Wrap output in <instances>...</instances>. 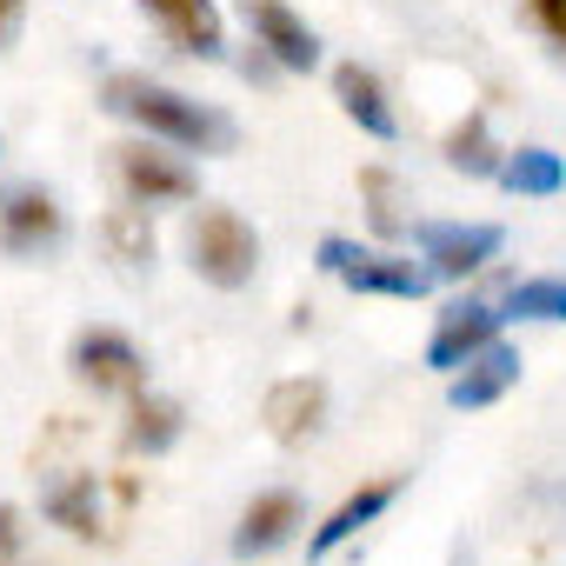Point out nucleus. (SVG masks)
Listing matches in <instances>:
<instances>
[{
  "label": "nucleus",
  "mask_w": 566,
  "mask_h": 566,
  "mask_svg": "<svg viewBox=\"0 0 566 566\" xmlns=\"http://www.w3.org/2000/svg\"><path fill=\"white\" fill-rule=\"evenodd\" d=\"M14 28H21V0H0V48L14 41Z\"/></svg>",
  "instance_id": "25"
},
{
  "label": "nucleus",
  "mask_w": 566,
  "mask_h": 566,
  "mask_svg": "<svg viewBox=\"0 0 566 566\" xmlns=\"http://www.w3.org/2000/svg\"><path fill=\"white\" fill-rule=\"evenodd\" d=\"M447 167H453V174H473V180H486V174L506 167L500 147H493V134H486V114H467V120L447 134Z\"/></svg>",
  "instance_id": "18"
},
{
  "label": "nucleus",
  "mask_w": 566,
  "mask_h": 566,
  "mask_svg": "<svg viewBox=\"0 0 566 566\" xmlns=\"http://www.w3.org/2000/svg\"><path fill=\"white\" fill-rule=\"evenodd\" d=\"M500 307H486V301H460V307H447L440 314V327H433V340H427V367H440V374H460L480 347H493L500 340Z\"/></svg>",
  "instance_id": "9"
},
{
  "label": "nucleus",
  "mask_w": 566,
  "mask_h": 566,
  "mask_svg": "<svg viewBox=\"0 0 566 566\" xmlns=\"http://www.w3.org/2000/svg\"><path fill=\"white\" fill-rule=\"evenodd\" d=\"M526 8V21H533V34L566 61V0H520Z\"/></svg>",
  "instance_id": "22"
},
{
  "label": "nucleus",
  "mask_w": 566,
  "mask_h": 566,
  "mask_svg": "<svg viewBox=\"0 0 566 566\" xmlns=\"http://www.w3.org/2000/svg\"><path fill=\"white\" fill-rule=\"evenodd\" d=\"M433 280H467L500 253V227H413Z\"/></svg>",
  "instance_id": "11"
},
{
  "label": "nucleus",
  "mask_w": 566,
  "mask_h": 566,
  "mask_svg": "<svg viewBox=\"0 0 566 566\" xmlns=\"http://www.w3.org/2000/svg\"><path fill=\"white\" fill-rule=\"evenodd\" d=\"M500 180H506L513 193L546 200V193H559V187H566V167H559V154H546V147H520V154L500 167Z\"/></svg>",
  "instance_id": "19"
},
{
  "label": "nucleus",
  "mask_w": 566,
  "mask_h": 566,
  "mask_svg": "<svg viewBox=\"0 0 566 566\" xmlns=\"http://www.w3.org/2000/svg\"><path fill=\"white\" fill-rule=\"evenodd\" d=\"M506 307L520 321H566V273H546V280H520L506 294Z\"/></svg>",
  "instance_id": "21"
},
{
  "label": "nucleus",
  "mask_w": 566,
  "mask_h": 566,
  "mask_svg": "<svg viewBox=\"0 0 566 566\" xmlns=\"http://www.w3.org/2000/svg\"><path fill=\"white\" fill-rule=\"evenodd\" d=\"M180 427H187L180 400H167V394H140L134 413H127V447L154 460V453H167V447L180 440Z\"/></svg>",
  "instance_id": "17"
},
{
  "label": "nucleus",
  "mask_w": 566,
  "mask_h": 566,
  "mask_svg": "<svg viewBox=\"0 0 566 566\" xmlns=\"http://www.w3.org/2000/svg\"><path fill=\"white\" fill-rule=\"evenodd\" d=\"M294 526H301V500H294L287 486H273V493H260V500L240 513V526H233V553H240V559H266L273 546H287V539H294Z\"/></svg>",
  "instance_id": "13"
},
{
  "label": "nucleus",
  "mask_w": 566,
  "mask_h": 566,
  "mask_svg": "<svg viewBox=\"0 0 566 566\" xmlns=\"http://www.w3.org/2000/svg\"><path fill=\"white\" fill-rule=\"evenodd\" d=\"M67 367H74L81 387H94V394H107V400H140V394H147V360H140V347H134L127 334H114V327H87V334L74 340Z\"/></svg>",
  "instance_id": "5"
},
{
  "label": "nucleus",
  "mask_w": 566,
  "mask_h": 566,
  "mask_svg": "<svg viewBox=\"0 0 566 566\" xmlns=\"http://www.w3.org/2000/svg\"><path fill=\"white\" fill-rule=\"evenodd\" d=\"M114 174H120L127 200H140V207H174V200H193V193H200V174H193L180 154L154 147V134L114 147Z\"/></svg>",
  "instance_id": "6"
},
{
  "label": "nucleus",
  "mask_w": 566,
  "mask_h": 566,
  "mask_svg": "<svg viewBox=\"0 0 566 566\" xmlns=\"http://www.w3.org/2000/svg\"><path fill=\"white\" fill-rule=\"evenodd\" d=\"M513 380H520V354L493 340V347H480V354H473V360H467V367L453 374L447 400H453L460 413H467V407H493V400H500V394H506Z\"/></svg>",
  "instance_id": "15"
},
{
  "label": "nucleus",
  "mask_w": 566,
  "mask_h": 566,
  "mask_svg": "<svg viewBox=\"0 0 566 566\" xmlns=\"http://www.w3.org/2000/svg\"><path fill=\"white\" fill-rule=\"evenodd\" d=\"M394 500H400V480H374V486H360L354 500H340V506L321 520V533L307 539V553H314V559H327V553H334V546H347L360 526H374V520H380Z\"/></svg>",
  "instance_id": "16"
},
{
  "label": "nucleus",
  "mask_w": 566,
  "mask_h": 566,
  "mask_svg": "<svg viewBox=\"0 0 566 566\" xmlns=\"http://www.w3.org/2000/svg\"><path fill=\"white\" fill-rule=\"evenodd\" d=\"M101 240H107V253H114L120 266H147V260H154V227H147L140 207H114V213L101 220Z\"/></svg>",
  "instance_id": "20"
},
{
  "label": "nucleus",
  "mask_w": 566,
  "mask_h": 566,
  "mask_svg": "<svg viewBox=\"0 0 566 566\" xmlns=\"http://www.w3.org/2000/svg\"><path fill=\"white\" fill-rule=\"evenodd\" d=\"M134 480L127 473H87V467H74V473H54L48 480V520L54 526H67L74 539H114L120 526H127V513H134Z\"/></svg>",
  "instance_id": "2"
},
{
  "label": "nucleus",
  "mask_w": 566,
  "mask_h": 566,
  "mask_svg": "<svg viewBox=\"0 0 566 566\" xmlns=\"http://www.w3.org/2000/svg\"><path fill=\"white\" fill-rule=\"evenodd\" d=\"M187 266L220 294H240L260 273V233L233 213V207H200L187 220Z\"/></svg>",
  "instance_id": "3"
},
{
  "label": "nucleus",
  "mask_w": 566,
  "mask_h": 566,
  "mask_svg": "<svg viewBox=\"0 0 566 566\" xmlns=\"http://www.w3.org/2000/svg\"><path fill=\"white\" fill-rule=\"evenodd\" d=\"M334 94H340V114H347L360 134H374V140H394V134H400V120H394L387 87H380V74H374V67H360V61L334 67Z\"/></svg>",
  "instance_id": "14"
},
{
  "label": "nucleus",
  "mask_w": 566,
  "mask_h": 566,
  "mask_svg": "<svg viewBox=\"0 0 566 566\" xmlns=\"http://www.w3.org/2000/svg\"><path fill=\"white\" fill-rule=\"evenodd\" d=\"M21 539H28L21 506H0V566H14V559H21Z\"/></svg>",
  "instance_id": "24"
},
{
  "label": "nucleus",
  "mask_w": 566,
  "mask_h": 566,
  "mask_svg": "<svg viewBox=\"0 0 566 566\" xmlns=\"http://www.w3.org/2000/svg\"><path fill=\"white\" fill-rule=\"evenodd\" d=\"M107 114L134 120L140 134L167 140V147H187V154H220V147H233V127H227L213 107H200V101H187V94L147 81V74H114V81H107Z\"/></svg>",
  "instance_id": "1"
},
{
  "label": "nucleus",
  "mask_w": 566,
  "mask_h": 566,
  "mask_svg": "<svg viewBox=\"0 0 566 566\" xmlns=\"http://www.w3.org/2000/svg\"><path fill=\"white\" fill-rule=\"evenodd\" d=\"M61 233H67V220L48 187H0V253L41 260L61 247Z\"/></svg>",
  "instance_id": "7"
},
{
  "label": "nucleus",
  "mask_w": 566,
  "mask_h": 566,
  "mask_svg": "<svg viewBox=\"0 0 566 566\" xmlns=\"http://www.w3.org/2000/svg\"><path fill=\"white\" fill-rule=\"evenodd\" d=\"M140 14H147L180 54L220 61V48H227V28H220V8H213V0H140Z\"/></svg>",
  "instance_id": "10"
},
{
  "label": "nucleus",
  "mask_w": 566,
  "mask_h": 566,
  "mask_svg": "<svg viewBox=\"0 0 566 566\" xmlns=\"http://www.w3.org/2000/svg\"><path fill=\"white\" fill-rule=\"evenodd\" d=\"M260 420H266V433L280 440V447H301L307 433H321V420H327V387L321 380H280L273 394H266V407H260Z\"/></svg>",
  "instance_id": "12"
},
{
  "label": "nucleus",
  "mask_w": 566,
  "mask_h": 566,
  "mask_svg": "<svg viewBox=\"0 0 566 566\" xmlns=\"http://www.w3.org/2000/svg\"><path fill=\"white\" fill-rule=\"evenodd\" d=\"M240 14H247V28H253V41L287 67V74H314L321 67V41H314V28L287 8V0H240Z\"/></svg>",
  "instance_id": "8"
},
{
  "label": "nucleus",
  "mask_w": 566,
  "mask_h": 566,
  "mask_svg": "<svg viewBox=\"0 0 566 566\" xmlns=\"http://www.w3.org/2000/svg\"><path fill=\"white\" fill-rule=\"evenodd\" d=\"M321 266L340 280V287H354V294H387V301H420V294L433 287V266H413V260L380 253V247H354V240H340V233L321 240Z\"/></svg>",
  "instance_id": "4"
},
{
  "label": "nucleus",
  "mask_w": 566,
  "mask_h": 566,
  "mask_svg": "<svg viewBox=\"0 0 566 566\" xmlns=\"http://www.w3.org/2000/svg\"><path fill=\"white\" fill-rule=\"evenodd\" d=\"M360 187L374 193V227H380V233H413V227H407V220L394 213V187H387V174H367Z\"/></svg>",
  "instance_id": "23"
}]
</instances>
